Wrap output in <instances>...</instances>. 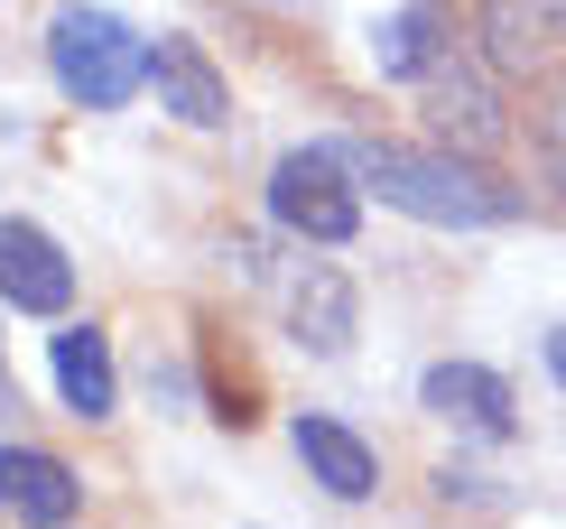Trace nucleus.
Listing matches in <instances>:
<instances>
[{
    "label": "nucleus",
    "mask_w": 566,
    "mask_h": 529,
    "mask_svg": "<svg viewBox=\"0 0 566 529\" xmlns=\"http://www.w3.org/2000/svg\"><path fill=\"white\" fill-rule=\"evenodd\" d=\"M335 158L353 167V186H371L381 205L418 214V224H521V186H502L483 158L455 149H409V139H335Z\"/></svg>",
    "instance_id": "1"
},
{
    "label": "nucleus",
    "mask_w": 566,
    "mask_h": 529,
    "mask_svg": "<svg viewBox=\"0 0 566 529\" xmlns=\"http://www.w3.org/2000/svg\"><path fill=\"white\" fill-rule=\"evenodd\" d=\"M46 65H56V84H65V103H84V112H122L139 84H149V38L130 29V19H112V10H56L46 19Z\"/></svg>",
    "instance_id": "2"
},
{
    "label": "nucleus",
    "mask_w": 566,
    "mask_h": 529,
    "mask_svg": "<svg viewBox=\"0 0 566 529\" xmlns=\"http://www.w3.org/2000/svg\"><path fill=\"white\" fill-rule=\"evenodd\" d=\"M270 214L297 232V242H353L363 232V186H353V167L335 158V139H316V149H289L270 167Z\"/></svg>",
    "instance_id": "3"
},
{
    "label": "nucleus",
    "mask_w": 566,
    "mask_h": 529,
    "mask_svg": "<svg viewBox=\"0 0 566 529\" xmlns=\"http://www.w3.org/2000/svg\"><path fill=\"white\" fill-rule=\"evenodd\" d=\"M418 103H428V122L437 139H455L464 158H483V149H502V93H492V75L464 46H446V56L418 75Z\"/></svg>",
    "instance_id": "4"
},
{
    "label": "nucleus",
    "mask_w": 566,
    "mask_h": 529,
    "mask_svg": "<svg viewBox=\"0 0 566 529\" xmlns=\"http://www.w3.org/2000/svg\"><path fill=\"white\" fill-rule=\"evenodd\" d=\"M0 298L19 307V317H65V298H75V260L46 242L38 224H0Z\"/></svg>",
    "instance_id": "5"
},
{
    "label": "nucleus",
    "mask_w": 566,
    "mask_h": 529,
    "mask_svg": "<svg viewBox=\"0 0 566 529\" xmlns=\"http://www.w3.org/2000/svg\"><path fill=\"white\" fill-rule=\"evenodd\" d=\"M0 511L29 520V529H65L84 511V484H75V465L46 455V446H0Z\"/></svg>",
    "instance_id": "6"
},
{
    "label": "nucleus",
    "mask_w": 566,
    "mask_h": 529,
    "mask_svg": "<svg viewBox=\"0 0 566 529\" xmlns=\"http://www.w3.org/2000/svg\"><path fill=\"white\" fill-rule=\"evenodd\" d=\"M149 84H158V112H177L186 131L232 122V93H223L214 56H205L196 38H158V46H149Z\"/></svg>",
    "instance_id": "7"
},
{
    "label": "nucleus",
    "mask_w": 566,
    "mask_h": 529,
    "mask_svg": "<svg viewBox=\"0 0 566 529\" xmlns=\"http://www.w3.org/2000/svg\"><path fill=\"white\" fill-rule=\"evenodd\" d=\"M418 400L437 408L446 427H474V437H511V381L483 372V363H428V381H418Z\"/></svg>",
    "instance_id": "8"
},
{
    "label": "nucleus",
    "mask_w": 566,
    "mask_h": 529,
    "mask_svg": "<svg viewBox=\"0 0 566 529\" xmlns=\"http://www.w3.org/2000/svg\"><path fill=\"white\" fill-rule=\"evenodd\" d=\"M279 307H289V334H297L306 353H325V363L353 344V279L325 270V260H306V270L279 288Z\"/></svg>",
    "instance_id": "9"
},
{
    "label": "nucleus",
    "mask_w": 566,
    "mask_h": 529,
    "mask_svg": "<svg viewBox=\"0 0 566 529\" xmlns=\"http://www.w3.org/2000/svg\"><path fill=\"white\" fill-rule=\"evenodd\" d=\"M46 363H56V391H65L75 418H112V408H122V372H112L103 325H65L56 344H46Z\"/></svg>",
    "instance_id": "10"
},
{
    "label": "nucleus",
    "mask_w": 566,
    "mask_h": 529,
    "mask_svg": "<svg viewBox=\"0 0 566 529\" xmlns=\"http://www.w3.org/2000/svg\"><path fill=\"white\" fill-rule=\"evenodd\" d=\"M289 437H297V465H306V474H316V484H325V492H335V501H363L371 484H381V465H371V446H363V437H353V427H344V418H297V427H289Z\"/></svg>",
    "instance_id": "11"
},
{
    "label": "nucleus",
    "mask_w": 566,
    "mask_h": 529,
    "mask_svg": "<svg viewBox=\"0 0 566 529\" xmlns=\"http://www.w3.org/2000/svg\"><path fill=\"white\" fill-rule=\"evenodd\" d=\"M446 46H455V19H446V0H409L399 19H381V29H371V65L418 84V75L446 56Z\"/></svg>",
    "instance_id": "12"
},
{
    "label": "nucleus",
    "mask_w": 566,
    "mask_h": 529,
    "mask_svg": "<svg viewBox=\"0 0 566 529\" xmlns=\"http://www.w3.org/2000/svg\"><path fill=\"white\" fill-rule=\"evenodd\" d=\"M530 167L548 196H566V65L538 75V93H530Z\"/></svg>",
    "instance_id": "13"
},
{
    "label": "nucleus",
    "mask_w": 566,
    "mask_h": 529,
    "mask_svg": "<svg viewBox=\"0 0 566 529\" xmlns=\"http://www.w3.org/2000/svg\"><path fill=\"white\" fill-rule=\"evenodd\" d=\"M483 38H492V65L502 75H530V19H521V0H483Z\"/></svg>",
    "instance_id": "14"
},
{
    "label": "nucleus",
    "mask_w": 566,
    "mask_h": 529,
    "mask_svg": "<svg viewBox=\"0 0 566 529\" xmlns=\"http://www.w3.org/2000/svg\"><path fill=\"white\" fill-rule=\"evenodd\" d=\"M0 418H19V381H10V353H0Z\"/></svg>",
    "instance_id": "15"
},
{
    "label": "nucleus",
    "mask_w": 566,
    "mask_h": 529,
    "mask_svg": "<svg viewBox=\"0 0 566 529\" xmlns=\"http://www.w3.org/2000/svg\"><path fill=\"white\" fill-rule=\"evenodd\" d=\"M548 372H557V381H566V325H557V334H548Z\"/></svg>",
    "instance_id": "16"
}]
</instances>
